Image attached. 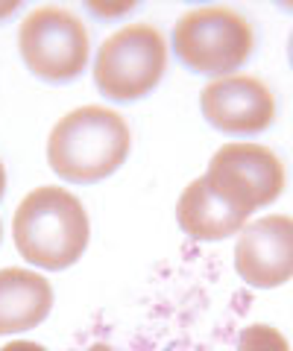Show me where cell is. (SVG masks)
Returning <instances> with one entry per match:
<instances>
[{"label":"cell","mask_w":293,"mask_h":351,"mask_svg":"<svg viewBox=\"0 0 293 351\" xmlns=\"http://www.w3.org/2000/svg\"><path fill=\"white\" fill-rule=\"evenodd\" d=\"M12 12H18V3H12V6H0V18H9Z\"/></svg>","instance_id":"9a60e30c"},{"label":"cell","mask_w":293,"mask_h":351,"mask_svg":"<svg viewBox=\"0 0 293 351\" xmlns=\"http://www.w3.org/2000/svg\"><path fill=\"white\" fill-rule=\"evenodd\" d=\"M126 120L103 106H82L65 114L50 132L47 164L68 184H97L129 158Z\"/></svg>","instance_id":"7a4b0ae2"},{"label":"cell","mask_w":293,"mask_h":351,"mask_svg":"<svg viewBox=\"0 0 293 351\" xmlns=\"http://www.w3.org/2000/svg\"><path fill=\"white\" fill-rule=\"evenodd\" d=\"M246 214L235 211L220 196H214L205 176L194 179L176 202V223L194 243H214L237 234L246 223Z\"/></svg>","instance_id":"8fae6325"},{"label":"cell","mask_w":293,"mask_h":351,"mask_svg":"<svg viewBox=\"0 0 293 351\" xmlns=\"http://www.w3.org/2000/svg\"><path fill=\"white\" fill-rule=\"evenodd\" d=\"M235 272L253 290H276L293 278V217L270 214L241 228Z\"/></svg>","instance_id":"9c48e42d"},{"label":"cell","mask_w":293,"mask_h":351,"mask_svg":"<svg viewBox=\"0 0 293 351\" xmlns=\"http://www.w3.org/2000/svg\"><path fill=\"white\" fill-rule=\"evenodd\" d=\"M173 53L191 73L232 76L253 56V24L232 6H197L188 9L173 27Z\"/></svg>","instance_id":"277c9868"},{"label":"cell","mask_w":293,"mask_h":351,"mask_svg":"<svg viewBox=\"0 0 293 351\" xmlns=\"http://www.w3.org/2000/svg\"><path fill=\"white\" fill-rule=\"evenodd\" d=\"M200 112L211 129L232 138H255L276 120V97L255 76H223L200 91Z\"/></svg>","instance_id":"ba28073f"},{"label":"cell","mask_w":293,"mask_h":351,"mask_svg":"<svg viewBox=\"0 0 293 351\" xmlns=\"http://www.w3.org/2000/svg\"><path fill=\"white\" fill-rule=\"evenodd\" d=\"M3 193H6V167L0 164V199H3Z\"/></svg>","instance_id":"5bb4252c"},{"label":"cell","mask_w":293,"mask_h":351,"mask_svg":"<svg viewBox=\"0 0 293 351\" xmlns=\"http://www.w3.org/2000/svg\"><path fill=\"white\" fill-rule=\"evenodd\" d=\"M0 351H47L41 343H30V339H15V343H6Z\"/></svg>","instance_id":"4fadbf2b"},{"label":"cell","mask_w":293,"mask_h":351,"mask_svg":"<svg viewBox=\"0 0 293 351\" xmlns=\"http://www.w3.org/2000/svg\"><path fill=\"white\" fill-rule=\"evenodd\" d=\"M205 182L214 196L241 214L273 205L285 191V164L270 147L226 144L211 156Z\"/></svg>","instance_id":"52a82bcc"},{"label":"cell","mask_w":293,"mask_h":351,"mask_svg":"<svg viewBox=\"0 0 293 351\" xmlns=\"http://www.w3.org/2000/svg\"><path fill=\"white\" fill-rule=\"evenodd\" d=\"M53 311V287L45 276L21 267L0 269V337L38 328Z\"/></svg>","instance_id":"30bf717a"},{"label":"cell","mask_w":293,"mask_h":351,"mask_svg":"<svg viewBox=\"0 0 293 351\" xmlns=\"http://www.w3.org/2000/svg\"><path fill=\"white\" fill-rule=\"evenodd\" d=\"M0 234H3V228H0Z\"/></svg>","instance_id":"e0dca14e"},{"label":"cell","mask_w":293,"mask_h":351,"mask_svg":"<svg viewBox=\"0 0 293 351\" xmlns=\"http://www.w3.org/2000/svg\"><path fill=\"white\" fill-rule=\"evenodd\" d=\"M288 62H290V71H293V32H290V38H288Z\"/></svg>","instance_id":"2e32d148"},{"label":"cell","mask_w":293,"mask_h":351,"mask_svg":"<svg viewBox=\"0 0 293 351\" xmlns=\"http://www.w3.org/2000/svg\"><path fill=\"white\" fill-rule=\"evenodd\" d=\"M232 351H290V346L273 325L255 322V325H246L241 331H235Z\"/></svg>","instance_id":"7c38bea8"},{"label":"cell","mask_w":293,"mask_h":351,"mask_svg":"<svg viewBox=\"0 0 293 351\" xmlns=\"http://www.w3.org/2000/svg\"><path fill=\"white\" fill-rule=\"evenodd\" d=\"M18 50L27 71L41 82L68 85L89 64V29L62 6H38L18 29Z\"/></svg>","instance_id":"8992f818"},{"label":"cell","mask_w":293,"mask_h":351,"mask_svg":"<svg viewBox=\"0 0 293 351\" xmlns=\"http://www.w3.org/2000/svg\"><path fill=\"white\" fill-rule=\"evenodd\" d=\"M165 68V36L153 24H126L97 50L94 85L108 103H138L159 88Z\"/></svg>","instance_id":"5b68a950"},{"label":"cell","mask_w":293,"mask_h":351,"mask_svg":"<svg viewBox=\"0 0 293 351\" xmlns=\"http://www.w3.org/2000/svg\"><path fill=\"white\" fill-rule=\"evenodd\" d=\"M89 234L91 226L82 202L71 191L53 184L30 191L12 219V237L21 258L50 272L73 267L85 255Z\"/></svg>","instance_id":"3957f363"},{"label":"cell","mask_w":293,"mask_h":351,"mask_svg":"<svg viewBox=\"0 0 293 351\" xmlns=\"http://www.w3.org/2000/svg\"><path fill=\"white\" fill-rule=\"evenodd\" d=\"M220 278V263L209 276L170 267L165 278H156L144 302H138L124 319L100 313L97 322L73 337L68 351H209L214 343L232 337V322L217 319L214 328H200L211 307V281Z\"/></svg>","instance_id":"6da1fadb"}]
</instances>
